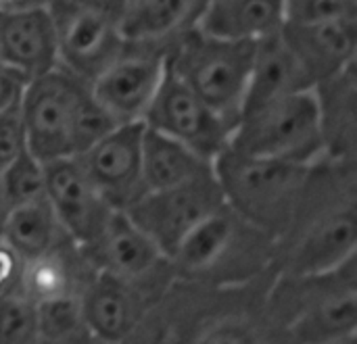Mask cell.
Wrapping results in <instances>:
<instances>
[{
  "label": "cell",
  "mask_w": 357,
  "mask_h": 344,
  "mask_svg": "<svg viewBox=\"0 0 357 344\" xmlns=\"http://www.w3.org/2000/svg\"><path fill=\"white\" fill-rule=\"evenodd\" d=\"M312 81L303 67L284 44L280 31L255 44L253 65L249 75V86L245 94L243 111L272 98H280L293 92L312 90Z\"/></svg>",
  "instance_id": "603a6c76"
},
{
  "label": "cell",
  "mask_w": 357,
  "mask_h": 344,
  "mask_svg": "<svg viewBox=\"0 0 357 344\" xmlns=\"http://www.w3.org/2000/svg\"><path fill=\"white\" fill-rule=\"evenodd\" d=\"M0 63L33 79L59 65L48 8L0 10Z\"/></svg>",
  "instance_id": "ac0fdd59"
},
{
  "label": "cell",
  "mask_w": 357,
  "mask_h": 344,
  "mask_svg": "<svg viewBox=\"0 0 357 344\" xmlns=\"http://www.w3.org/2000/svg\"><path fill=\"white\" fill-rule=\"evenodd\" d=\"M36 307H38L40 338H61L86 328L79 295L44 301L38 303Z\"/></svg>",
  "instance_id": "83f0119b"
},
{
  "label": "cell",
  "mask_w": 357,
  "mask_h": 344,
  "mask_svg": "<svg viewBox=\"0 0 357 344\" xmlns=\"http://www.w3.org/2000/svg\"><path fill=\"white\" fill-rule=\"evenodd\" d=\"M337 344H357V338H349V341H343V343H337Z\"/></svg>",
  "instance_id": "d590c367"
},
{
  "label": "cell",
  "mask_w": 357,
  "mask_h": 344,
  "mask_svg": "<svg viewBox=\"0 0 357 344\" xmlns=\"http://www.w3.org/2000/svg\"><path fill=\"white\" fill-rule=\"evenodd\" d=\"M197 27L224 40L257 44L284 27V0H209Z\"/></svg>",
  "instance_id": "7402d4cb"
},
{
  "label": "cell",
  "mask_w": 357,
  "mask_h": 344,
  "mask_svg": "<svg viewBox=\"0 0 357 344\" xmlns=\"http://www.w3.org/2000/svg\"><path fill=\"white\" fill-rule=\"evenodd\" d=\"M213 161L182 142L144 127L142 136V182L144 190H165L195 180L211 178Z\"/></svg>",
  "instance_id": "cb8c5ba5"
},
{
  "label": "cell",
  "mask_w": 357,
  "mask_h": 344,
  "mask_svg": "<svg viewBox=\"0 0 357 344\" xmlns=\"http://www.w3.org/2000/svg\"><path fill=\"white\" fill-rule=\"evenodd\" d=\"M142 136L144 123H121L75 157L117 211H126L146 192L142 182Z\"/></svg>",
  "instance_id": "9a60e30c"
},
{
  "label": "cell",
  "mask_w": 357,
  "mask_h": 344,
  "mask_svg": "<svg viewBox=\"0 0 357 344\" xmlns=\"http://www.w3.org/2000/svg\"><path fill=\"white\" fill-rule=\"evenodd\" d=\"M13 205H10V198H8V192H6V186H4V178H2V169H0V232H2V226L10 213Z\"/></svg>",
  "instance_id": "e575fe53"
},
{
  "label": "cell",
  "mask_w": 357,
  "mask_h": 344,
  "mask_svg": "<svg viewBox=\"0 0 357 344\" xmlns=\"http://www.w3.org/2000/svg\"><path fill=\"white\" fill-rule=\"evenodd\" d=\"M144 127L165 134L205 159H215L230 142L232 127L207 107L165 63L159 90L142 119Z\"/></svg>",
  "instance_id": "7c38bea8"
},
{
  "label": "cell",
  "mask_w": 357,
  "mask_h": 344,
  "mask_svg": "<svg viewBox=\"0 0 357 344\" xmlns=\"http://www.w3.org/2000/svg\"><path fill=\"white\" fill-rule=\"evenodd\" d=\"M167 286L128 282L94 272L79 292L86 330L105 343L123 344Z\"/></svg>",
  "instance_id": "5bb4252c"
},
{
  "label": "cell",
  "mask_w": 357,
  "mask_h": 344,
  "mask_svg": "<svg viewBox=\"0 0 357 344\" xmlns=\"http://www.w3.org/2000/svg\"><path fill=\"white\" fill-rule=\"evenodd\" d=\"M310 165L226 146L213 159V175L224 203L276 238L295 211Z\"/></svg>",
  "instance_id": "5b68a950"
},
{
  "label": "cell",
  "mask_w": 357,
  "mask_h": 344,
  "mask_svg": "<svg viewBox=\"0 0 357 344\" xmlns=\"http://www.w3.org/2000/svg\"><path fill=\"white\" fill-rule=\"evenodd\" d=\"M59 67L92 81L123 48L119 0H50Z\"/></svg>",
  "instance_id": "ba28073f"
},
{
  "label": "cell",
  "mask_w": 357,
  "mask_h": 344,
  "mask_svg": "<svg viewBox=\"0 0 357 344\" xmlns=\"http://www.w3.org/2000/svg\"><path fill=\"white\" fill-rule=\"evenodd\" d=\"M40 341L38 307L21 290L0 297V344H36Z\"/></svg>",
  "instance_id": "484cf974"
},
{
  "label": "cell",
  "mask_w": 357,
  "mask_h": 344,
  "mask_svg": "<svg viewBox=\"0 0 357 344\" xmlns=\"http://www.w3.org/2000/svg\"><path fill=\"white\" fill-rule=\"evenodd\" d=\"M224 203L215 175L182 186L144 192L126 215L172 259L178 247Z\"/></svg>",
  "instance_id": "8fae6325"
},
{
  "label": "cell",
  "mask_w": 357,
  "mask_h": 344,
  "mask_svg": "<svg viewBox=\"0 0 357 344\" xmlns=\"http://www.w3.org/2000/svg\"><path fill=\"white\" fill-rule=\"evenodd\" d=\"M0 238L23 259H33L69 236L63 232L52 207L46 198L23 203L10 209Z\"/></svg>",
  "instance_id": "d4e9b609"
},
{
  "label": "cell",
  "mask_w": 357,
  "mask_h": 344,
  "mask_svg": "<svg viewBox=\"0 0 357 344\" xmlns=\"http://www.w3.org/2000/svg\"><path fill=\"white\" fill-rule=\"evenodd\" d=\"M357 17V0H284V23H324Z\"/></svg>",
  "instance_id": "f1b7e54d"
},
{
  "label": "cell",
  "mask_w": 357,
  "mask_h": 344,
  "mask_svg": "<svg viewBox=\"0 0 357 344\" xmlns=\"http://www.w3.org/2000/svg\"><path fill=\"white\" fill-rule=\"evenodd\" d=\"M167 46L126 40L117 56L90 81L94 98L117 125L142 123L165 73Z\"/></svg>",
  "instance_id": "30bf717a"
},
{
  "label": "cell",
  "mask_w": 357,
  "mask_h": 344,
  "mask_svg": "<svg viewBox=\"0 0 357 344\" xmlns=\"http://www.w3.org/2000/svg\"><path fill=\"white\" fill-rule=\"evenodd\" d=\"M280 36L312 86L357 63V17L324 23H284Z\"/></svg>",
  "instance_id": "e0dca14e"
},
{
  "label": "cell",
  "mask_w": 357,
  "mask_h": 344,
  "mask_svg": "<svg viewBox=\"0 0 357 344\" xmlns=\"http://www.w3.org/2000/svg\"><path fill=\"white\" fill-rule=\"evenodd\" d=\"M79 249L94 272L140 284L167 286L176 280L172 261L126 211H113L102 232Z\"/></svg>",
  "instance_id": "4fadbf2b"
},
{
  "label": "cell",
  "mask_w": 357,
  "mask_h": 344,
  "mask_svg": "<svg viewBox=\"0 0 357 344\" xmlns=\"http://www.w3.org/2000/svg\"><path fill=\"white\" fill-rule=\"evenodd\" d=\"M266 303L274 322L295 344L357 338V255L328 272H274Z\"/></svg>",
  "instance_id": "3957f363"
},
{
  "label": "cell",
  "mask_w": 357,
  "mask_h": 344,
  "mask_svg": "<svg viewBox=\"0 0 357 344\" xmlns=\"http://www.w3.org/2000/svg\"><path fill=\"white\" fill-rule=\"evenodd\" d=\"M272 278L241 286L174 280L123 344H295L268 309Z\"/></svg>",
  "instance_id": "6da1fadb"
},
{
  "label": "cell",
  "mask_w": 357,
  "mask_h": 344,
  "mask_svg": "<svg viewBox=\"0 0 357 344\" xmlns=\"http://www.w3.org/2000/svg\"><path fill=\"white\" fill-rule=\"evenodd\" d=\"M209 0H119L126 40L172 46L199 25Z\"/></svg>",
  "instance_id": "ffe728a7"
},
{
  "label": "cell",
  "mask_w": 357,
  "mask_h": 344,
  "mask_svg": "<svg viewBox=\"0 0 357 344\" xmlns=\"http://www.w3.org/2000/svg\"><path fill=\"white\" fill-rule=\"evenodd\" d=\"M90 81L54 67L27 81L21 98V115L27 132V148L42 161L73 157L75 121Z\"/></svg>",
  "instance_id": "9c48e42d"
},
{
  "label": "cell",
  "mask_w": 357,
  "mask_h": 344,
  "mask_svg": "<svg viewBox=\"0 0 357 344\" xmlns=\"http://www.w3.org/2000/svg\"><path fill=\"white\" fill-rule=\"evenodd\" d=\"M94 274L82 249L71 240H63L50 251L23 261L19 290L38 303L79 295L88 278Z\"/></svg>",
  "instance_id": "44dd1931"
},
{
  "label": "cell",
  "mask_w": 357,
  "mask_h": 344,
  "mask_svg": "<svg viewBox=\"0 0 357 344\" xmlns=\"http://www.w3.org/2000/svg\"><path fill=\"white\" fill-rule=\"evenodd\" d=\"M23 259L0 238V297L19 290Z\"/></svg>",
  "instance_id": "4dcf8cb0"
},
{
  "label": "cell",
  "mask_w": 357,
  "mask_h": 344,
  "mask_svg": "<svg viewBox=\"0 0 357 344\" xmlns=\"http://www.w3.org/2000/svg\"><path fill=\"white\" fill-rule=\"evenodd\" d=\"M176 280L241 286L274 272V236L222 203L172 255Z\"/></svg>",
  "instance_id": "277c9868"
},
{
  "label": "cell",
  "mask_w": 357,
  "mask_h": 344,
  "mask_svg": "<svg viewBox=\"0 0 357 344\" xmlns=\"http://www.w3.org/2000/svg\"><path fill=\"white\" fill-rule=\"evenodd\" d=\"M27 81L29 79L23 77L19 71L0 63V113L21 104Z\"/></svg>",
  "instance_id": "1f68e13d"
},
{
  "label": "cell",
  "mask_w": 357,
  "mask_h": 344,
  "mask_svg": "<svg viewBox=\"0 0 357 344\" xmlns=\"http://www.w3.org/2000/svg\"><path fill=\"white\" fill-rule=\"evenodd\" d=\"M50 0H0V10H27V8H46Z\"/></svg>",
  "instance_id": "836d02e7"
},
{
  "label": "cell",
  "mask_w": 357,
  "mask_h": 344,
  "mask_svg": "<svg viewBox=\"0 0 357 344\" xmlns=\"http://www.w3.org/2000/svg\"><path fill=\"white\" fill-rule=\"evenodd\" d=\"M36 344H109L100 338H96L94 334H90L86 328L79 332H73L69 336H61V338H40Z\"/></svg>",
  "instance_id": "d6a6232c"
},
{
  "label": "cell",
  "mask_w": 357,
  "mask_h": 344,
  "mask_svg": "<svg viewBox=\"0 0 357 344\" xmlns=\"http://www.w3.org/2000/svg\"><path fill=\"white\" fill-rule=\"evenodd\" d=\"M228 146L301 165L318 161L324 150L314 90L293 92L245 109Z\"/></svg>",
  "instance_id": "52a82bcc"
},
{
  "label": "cell",
  "mask_w": 357,
  "mask_h": 344,
  "mask_svg": "<svg viewBox=\"0 0 357 344\" xmlns=\"http://www.w3.org/2000/svg\"><path fill=\"white\" fill-rule=\"evenodd\" d=\"M356 255L357 161L320 157L307 169L287 228L274 238V272H328Z\"/></svg>",
  "instance_id": "7a4b0ae2"
},
{
  "label": "cell",
  "mask_w": 357,
  "mask_h": 344,
  "mask_svg": "<svg viewBox=\"0 0 357 344\" xmlns=\"http://www.w3.org/2000/svg\"><path fill=\"white\" fill-rule=\"evenodd\" d=\"M46 201L63 232L77 244H90L107 226L113 209L75 157L44 163Z\"/></svg>",
  "instance_id": "2e32d148"
},
{
  "label": "cell",
  "mask_w": 357,
  "mask_h": 344,
  "mask_svg": "<svg viewBox=\"0 0 357 344\" xmlns=\"http://www.w3.org/2000/svg\"><path fill=\"white\" fill-rule=\"evenodd\" d=\"M255 44L209 36L199 27L167 50V67L232 130L243 113Z\"/></svg>",
  "instance_id": "8992f818"
},
{
  "label": "cell",
  "mask_w": 357,
  "mask_h": 344,
  "mask_svg": "<svg viewBox=\"0 0 357 344\" xmlns=\"http://www.w3.org/2000/svg\"><path fill=\"white\" fill-rule=\"evenodd\" d=\"M27 148V132L21 115V104L0 113V169L23 155Z\"/></svg>",
  "instance_id": "f546056e"
},
{
  "label": "cell",
  "mask_w": 357,
  "mask_h": 344,
  "mask_svg": "<svg viewBox=\"0 0 357 344\" xmlns=\"http://www.w3.org/2000/svg\"><path fill=\"white\" fill-rule=\"evenodd\" d=\"M2 178L13 207L46 198V169L31 150H25L2 167Z\"/></svg>",
  "instance_id": "4316f807"
},
{
  "label": "cell",
  "mask_w": 357,
  "mask_h": 344,
  "mask_svg": "<svg viewBox=\"0 0 357 344\" xmlns=\"http://www.w3.org/2000/svg\"><path fill=\"white\" fill-rule=\"evenodd\" d=\"M322 157L357 161V63L314 88Z\"/></svg>",
  "instance_id": "d6986e66"
}]
</instances>
